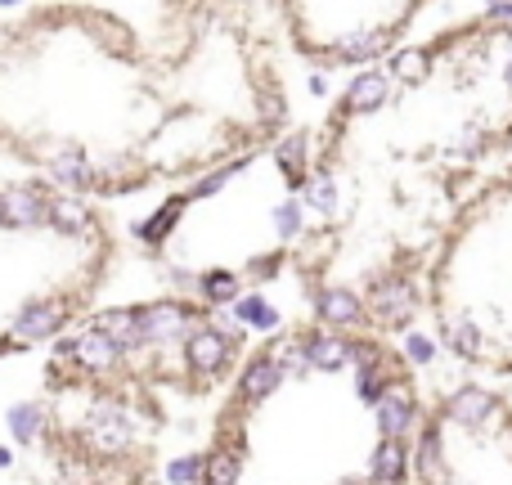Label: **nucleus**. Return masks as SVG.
I'll list each match as a JSON object with an SVG mask.
<instances>
[{"label": "nucleus", "instance_id": "nucleus-1", "mask_svg": "<svg viewBox=\"0 0 512 485\" xmlns=\"http://www.w3.org/2000/svg\"><path fill=\"white\" fill-rule=\"evenodd\" d=\"M99 216L45 185H0V355L54 337L99 288Z\"/></svg>", "mask_w": 512, "mask_h": 485}, {"label": "nucleus", "instance_id": "nucleus-2", "mask_svg": "<svg viewBox=\"0 0 512 485\" xmlns=\"http://www.w3.org/2000/svg\"><path fill=\"white\" fill-rule=\"evenodd\" d=\"M185 360L194 369V378H216V373L230 369L234 360V342L221 324H198L194 333L185 337Z\"/></svg>", "mask_w": 512, "mask_h": 485}, {"label": "nucleus", "instance_id": "nucleus-3", "mask_svg": "<svg viewBox=\"0 0 512 485\" xmlns=\"http://www.w3.org/2000/svg\"><path fill=\"white\" fill-rule=\"evenodd\" d=\"M414 306H418V292H414V279H382L378 288L369 292V306H364V319L382 328H405L414 319Z\"/></svg>", "mask_w": 512, "mask_h": 485}, {"label": "nucleus", "instance_id": "nucleus-4", "mask_svg": "<svg viewBox=\"0 0 512 485\" xmlns=\"http://www.w3.org/2000/svg\"><path fill=\"white\" fill-rule=\"evenodd\" d=\"M373 409H378V427H382L387 441H405V436L414 432V423H418V405H414V396H409L405 387L382 391V396L373 400Z\"/></svg>", "mask_w": 512, "mask_h": 485}, {"label": "nucleus", "instance_id": "nucleus-5", "mask_svg": "<svg viewBox=\"0 0 512 485\" xmlns=\"http://www.w3.org/2000/svg\"><path fill=\"white\" fill-rule=\"evenodd\" d=\"M315 310L324 324L333 328H355L364 324V301L355 297L351 288H342V283H333V288H319L315 292Z\"/></svg>", "mask_w": 512, "mask_h": 485}, {"label": "nucleus", "instance_id": "nucleus-6", "mask_svg": "<svg viewBox=\"0 0 512 485\" xmlns=\"http://www.w3.org/2000/svg\"><path fill=\"white\" fill-rule=\"evenodd\" d=\"M495 409H499V400L490 396L486 387H463V391H454V396L445 400V418H454L459 427H481Z\"/></svg>", "mask_w": 512, "mask_h": 485}, {"label": "nucleus", "instance_id": "nucleus-7", "mask_svg": "<svg viewBox=\"0 0 512 485\" xmlns=\"http://www.w3.org/2000/svg\"><path fill=\"white\" fill-rule=\"evenodd\" d=\"M279 382H283V364L274 360V355H256L248 364V373H243V382H239V396L248 400V405H256V400H265Z\"/></svg>", "mask_w": 512, "mask_h": 485}, {"label": "nucleus", "instance_id": "nucleus-8", "mask_svg": "<svg viewBox=\"0 0 512 485\" xmlns=\"http://www.w3.org/2000/svg\"><path fill=\"white\" fill-rule=\"evenodd\" d=\"M369 477H373V485H400V477H405V445L382 441L378 450H373Z\"/></svg>", "mask_w": 512, "mask_h": 485}, {"label": "nucleus", "instance_id": "nucleus-9", "mask_svg": "<svg viewBox=\"0 0 512 485\" xmlns=\"http://www.w3.org/2000/svg\"><path fill=\"white\" fill-rule=\"evenodd\" d=\"M239 481V459L230 450H216L207 459V485H234Z\"/></svg>", "mask_w": 512, "mask_h": 485}, {"label": "nucleus", "instance_id": "nucleus-10", "mask_svg": "<svg viewBox=\"0 0 512 485\" xmlns=\"http://www.w3.org/2000/svg\"><path fill=\"white\" fill-rule=\"evenodd\" d=\"M418 468H423V477L441 472V432H436V427H427L423 441H418Z\"/></svg>", "mask_w": 512, "mask_h": 485}, {"label": "nucleus", "instance_id": "nucleus-11", "mask_svg": "<svg viewBox=\"0 0 512 485\" xmlns=\"http://www.w3.org/2000/svg\"><path fill=\"white\" fill-rule=\"evenodd\" d=\"M171 485H203L207 481V459H176L167 468Z\"/></svg>", "mask_w": 512, "mask_h": 485}, {"label": "nucleus", "instance_id": "nucleus-12", "mask_svg": "<svg viewBox=\"0 0 512 485\" xmlns=\"http://www.w3.org/2000/svg\"><path fill=\"white\" fill-rule=\"evenodd\" d=\"M203 485H207V481H203Z\"/></svg>", "mask_w": 512, "mask_h": 485}]
</instances>
